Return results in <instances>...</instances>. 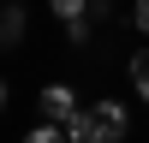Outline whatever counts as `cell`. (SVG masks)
Masks as SVG:
<instances>
[{
  "label": "cell",
  "mask_w": 149,
  "mask_h": 143,
  "mask_svg": "<svg viewBox=\"0 0 149 143\" xmlns=\"http://www.w3.org/2000/svg\"><path fill=\"white\" fill-rule=\"evenodd\" d=\"M0 107H6V83H0Z\"/></svg>",
  "instance_id": "cell-8"
},
{
  "label": "cell",
  "mask_w": 149,
  "mask_h": 143,
  "mask_svg": "<svg viewBox=\"0 0 149 143\" xmlns=\"http://www.w3.org/2000/svg\"><path fill=\"white\" fill-rule=\"evenodd\" d=\"M84 12H90V0H54V18H66L72 42H84V36H90V24H84Z\"/></svg>",
  "instance_id": "cell-3"
},
{
  "label": "cell",
  "mask_w": 149,
  "mask_h": 143,
  "mask_svg": "<svg viewBox=\"0 0 149 143\" xmlns=\"http://www.w3.org/2000/svg\"><path fill=\"white\" fill-rule=\"evenodd\" d=\"M0 48H6V30H0Z\"/></svg>",
  "instance_id": "cell-9"
},
{
  "label": "cell",
  "mask_w": 149,
  "mask_h": 143,
  "mask_svg": "<svg viewBox=\"0 0 149 143\" xmlns=\"http://www.w3.org/2000/svg\"><path fill=\"white\" fill-rule=\"evenodd\" d=\"M0 30H6V48L24 42V6H0Z\"/></svg>",
  "instance_id": "cell-4"
},
{
  "label": "cell",
  "mask_w": 149,
  "mask_h": 143,
  "mask_svg": "<svg viewBox=\"0 0 149 143\" xmlns=\"http://www.w3.org/2000/svg\"><path fill=\"white\" fill-rule=\"evenodd\" d=\"M131 83H137V95L149 101V48H143L137 60H131Z\"/></svg>",
  "instance_id": "cell-6"
},
{
  "label": "cell",
  "mask_w": 149,
  "mask_h": 143,
  "mask_svg": "<svg viewBox=\"0 0 149 143\" xmlns=\"http://www.w3.org/2000/svg\"><path fill=\"white\" fill-rule=\"evenodd\" d=\"M125 125H131V119H125L119 101H95V107H78V119L66 125V137L72 143H119Z\"/></svg>",
  "instance_id": "cell-1"
},
{
  "label": "cell",
  "mask_w": 149,
  "mask_h": 143,
  "mask_svg": "<svg viewBox=\"0 0 149 143\" xmlns=\"http://www.w3.org/2000/svg\"><path fill=\"white\" fill-rule=\"evenodd\" d=\"M42 119H54V125H72V119H78V95H72L66 83H48V90H42Z\"/></svg>",
  "instance_id": "cell-2"
},
{
  "label": "cell",
  "mask_w": 149,
  "mask_h": 143,
  "mask_svg": "<svg viewBox=\"0 0 149 143\" xmlns=\"http://www.w3.org/2000/svg\"><path fill=\"white\" fill-rule=\"evenodd\" d=\"M131 24H137V30H149V0H137V6H131Z\"/></svg>",
  "instance_id": "cell-7"
},
{
  "label": "cell",
  "mask_w": 149,
  "mask_h": 143,
  "mask_svg": "<svg viewBox=\"0 0 149 143\" xmlns=\"http://www.w3.org/2000/svg\"><path fill=\"white\" fill-rule=\"evenodd\" d=\"M24 143H72V137H66V125L42 119V125H30V131H24Z\"/></svg>",
  "instance_id": "cell-5"
}]
</instances>
